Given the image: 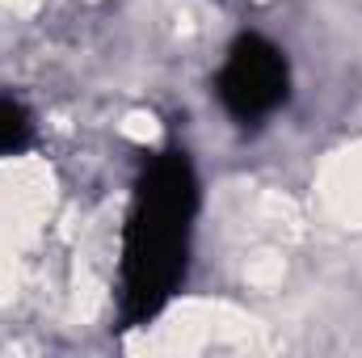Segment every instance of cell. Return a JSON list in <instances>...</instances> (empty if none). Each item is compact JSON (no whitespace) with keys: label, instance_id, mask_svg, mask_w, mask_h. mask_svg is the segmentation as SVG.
Instances as JSON below:
<instances>
[{"label":"cell","instance_id":"6da1fadb","mask_svg":"<svg viewBox=\"0 0 362 358\" xmlns=\"http://www.w3.org/2000/svg\"><path fill=\"white\" fill-rule=\"evenodd\" d=\"M189 219H194V181L185 152H169L152 161L139 185L131 228H127V299L139 316H152L177 287L189 249Z\"/></svg>","mask_w":362,"mask_h":358},{"label":"cell","instance_id":"7a4b0ae2","mask_svg":"<svg viewBox=\"0 0 362 358\" xmlns=\"http://www.w3.org/2000/svg\"><path fill=\"white\" fill-rule=\"evenodd\" d=\"M286 85H291V76H286L282 51L262 38H240L219 68L215 93L236 122L257 127L286 101Z\"/></svg>","mask_w":362,"mask_h":358},{"label":"cell","instance_id":"3957f363","mask_svg":"<svg viewBox=\"0 0 362 358\" xmlns=\"http://www.w3.org/2000/svg\"><path fill=\"white\" fill-rule=\"evenodd\" d=\"M25 135H30V122H25L21 105L8 101V97H0V156L4 152H17L25 144Z\"/></svg>","mask_w":362,"mask_h":358}]
</instances>
